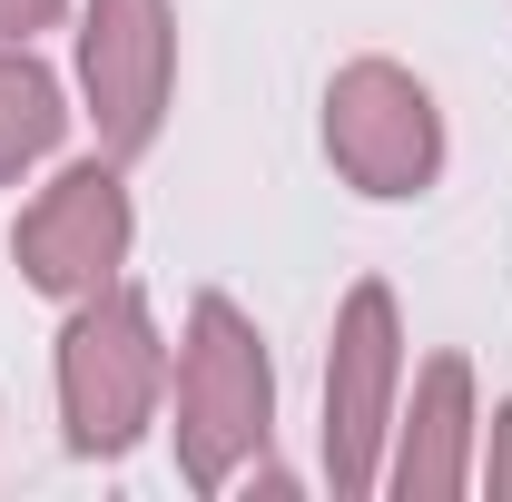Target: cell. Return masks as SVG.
<instances>
[{
    "instance_id": "cell-3",
    "label": "cell",
    "mask_w": 512,
    "mask_h": 502,
    "mask_svg": "<svg viewBox=\"0 0 512 502\" xmlns=\"http://www.w3.org/2000/svg\"><path fill=\"white\" fill-rule=\"evenodd\" d=\"M325 158L365 197H414L444 168V109L414 69L394 60H345L325 89Z\"/></svg>"
},
{
    "instance_id": "cell-9",
    "label": "cell",
    "mask_w": 512,
    "mask_h": 502,
    "mask_svg": "<svg viewBox=\"0 0 512 502\" xmlns=\"http://www.w3.org/2000/svg\"><path fill=\"white\" fill-rule=\"evenodd\" d=\"M69 0H0V40H30V30H50Z\"/></svg>"
},
{
    "instance_id": "cell-7",
    "label": "cell",
    "mask_w": 512,
    "mask_h": 502,
    "mask_svg": "<svg viewBox=\"0 0 512 502\" xmlns=\"http://www.w3.org/2000/svg\"><path fill=\"white\" fill-rule=\"evenodd\" d=\"M384 483L404 502H453L473 483V365H463V355H434V365L414 375V414L394 424Z\"/></svg>"
},
{
    "instance_id": "cell-4",
    "label": "cell",
    "mask_w": 512,
    "mask_h": 502,
    "mask_svg": "<svg viewBox=\"0 0 512 502\" xmlns=\"http://www.w3.org/2000/svg\"><path fill=\"white\" fill-rule=\"evenodd\" d=\"M394 384H404L394 296L365 276V286L345 296V315H335V355H325V483H335V493H375L384 483Z\"/></svg>"
},
{
    "instance_id": "cell-8",
    "label": "cell",
    "mask_w": 512,
    "mask_h": 502,
    "mask_svg": "<svg viewBox=\"0 0 512 502\" xmlns=\"http://www.w3.org/2000/svg\"><path fill=\"white\" fill-rule=\"evenodd\" d=\"M60 128H69L60 79L30 60V40H0V188H10L30 158H50V148H60Z\"/></svg>"
},
{
    "instance_id": "cell-5",
    "label": "cell",
    "mask_w": 512,
    "mask_h": 502,
    "mask_svg": "<svg viewBox=\"0 0 512 502\" xmlns=\"http://www.w3.org/2000/svg\"><path fill=\"white\" fill-rule=\"evenodd\" d=\"M168 79H178V20L168 0H89L79 20V89L109 158H138L168 119Z\"/></svg>"
},
{
    "instance_id": "cell-10",
    "label": "cell",
    "mask_w": 512,
    "mask_h": 502,
    "mask_svg": "<svg viewBox=\"0 0 512 502\" xmlns=\"http://www.w3.org/2000/svg\"><path fill=\"white\" fill-rule=\"evenodd\" d=\"M483 483H493V502H512V404H503V424H493V463H483Z\"/></svg>"
},
{
    "instance_id": "cell-6",
    "label": "cell",
    "mask_w": 512,
    "mask_h": 502,
    "mask_svg": "<svg viewBox=\"0 0 512 502\" xmlns=\"http://www.w3.org/2000/svg\"><path fill=\"white\" fill-rule=\"evenodd\" d=\"M10 256H20V276H30L40 296H69V306L99 296V286L119 276V256H128V188H119V168H109V158L60 168L50 188L30 197Z\"/></svg>"
},
{
    "instance_id": "cell-1",
    "label": "cell",
    "mask_w": 512,
    "mask_h": 502,
    "mask_svg": "<svg viewBox=\"0 0 512 502\" xmlns=\"http://www.w3.org/2000/svg\"><path fill=\"white\" fill-rule=\"evenodd\" d=\"M266 424H276V365L256 325L227 296H197L178 345V473L197 493H227V473L266 453Z\"/></svg>"
},
{
    "instance_id": "cell-2",
    "label": "cell",
    "mask_w": 512,
    "mask_h": 502,
    "mask_svg": "<svg viewBox=\"0 0 512 502\" xmlns=\"http://www.w3.org/2000/svg\"><path fill=\"white\" fill-rule=\"evenodd\" d=\"M158 384H168V345H158L148 306H138L128 286L79 296V315H69V335H60V414H69V453L119 463L128 443L148 434V414H158Z\"/></svg>"
}]
</instances>
